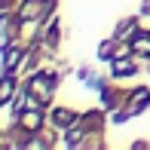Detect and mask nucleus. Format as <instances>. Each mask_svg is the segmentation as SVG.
<instances>
[{
  "instance_id": "1",
  "label": "nucleus",
  "mask_w": 150,
  "mask_h": 150,
  "mask_svg": "<svg viewBox=\"0 0 150 150\" xmlns=\"http://www.w3.org/2000/svg\"><path fill=\"white\" fill-rule=\"evenodd\" d=\"M52 83H55V77H52V74H40V77H34V92L49 95V92H52Z\"/></svg>"
},
{
  "instance_id": "2",
  "label": "nucleus",
  "mask_w": 150,
  "mask_h": 150,
  "mask_svg": "<svg viewBox=\"0 0 150 150\" xmlns=\"http://www.w3.org/2000/svg\"><path fill=\"white\" fill-rule=\"evenodd\" d=\"M132 49L150 55V34H138V37H135V43H132Z\"/></svg>"
},
{
  "instance_id": "3",
  "label": "nucleus",
  "mask_w": 150,
  "mask_h": 150,
  "mask_svg": "<svg viewBox=\"0 0 150 150\" xmlns=\"http://www.w3.org/2000/svg\"><path fill=\"white\" fill-rule=\"evenodd\" d=\"M113 74H117V77H126V74H135V64H129V61H117V64H113Z\"/></svg>"
},
{
  "instance_id": "4",
  "label": "nucleus",
  "mask_w": 150,
  "mask_h": 150,
  "mask_svg": "<svg viewBox=\"0 0 150 150\" xmlns=\"http://www.w3.org/2000/svg\"><path fill=\"white\" fill-rule=\"evenodd\" d=\"M55 122H58V126H67V122H74V113L64 110V107H58V110H55Z\"/></svg>"
},
{
  "instance_id": "5",
  "label": "nucleus",
  "mask_w": 150,
  "mask_h": 150,
  "mask_svg": "<svg viewBox=\"0 0 150 150\" xmlns=\"http://www.w3.org/2000/svg\"><path fill=\"white\" fill-rule=\"evenodd\" d=\"M25 126H28V129H37V126H40V113H37V110H31L28 117H25Z\"/></svg>"
},
{
  "instance_id": "6",
  "label": "nucleus",
  "mask_w": 150,
  "mask_h": 150,
  "mask_svg": "<svg viewBox=\"0 0 150 150\" xmlns=\"http://www.w3.org/2000/svg\"><path fill=\"white\" fill-rule=\"evenodd\" d=\"M37 3H40V0H28V3H25V12H22V16H25V18H34V16H37V12H34V9H37Z\"/></svg>"
},
{
  "instance_id": "7",
  "label": "nucleus",
  "mask_w": 150,
  "mask_h": 150,
  "mask_svg": "<svg viewBox=\"0 0 150 150\" xmlns=\"http://www.w3.org/2000/svg\"><path fill=\"white\" fill-rule=\"evenodd\" d=\"M9 92H12V80H3V83H0V101L9 98Z\"/></svg>"
},
{
  "instance_id": "8",
  "label": "nucleus",
  "mask_w": 150,
  "mask_h": 150,
  "mask_svg": "<svg viewBox=\"0 0 150 150\" xmlns=\"http://www.w3.org/2000/svg\"><path fill=\"white\" fill-rule=\"evenodd\" d=\"M147 101H150V92H138V95H135V101H132V110H135V107H141V104H147Z\"/></svg>"
},
{
  "instance_id": "9",
  "label": "nucleus",
  "mask_w": 150,
  "mask_h": 150,
  "mask_svg": "<svg viewBox=\"0 0 150 150\" xmlns=\"http://www.w3.org/2000/svg\"><path fill=\"white\" fill-rule=\"evenodd\" d=\"M16 61H18V49H9L6 52V67H16Z\"/></svg>"
}]
</instances>
